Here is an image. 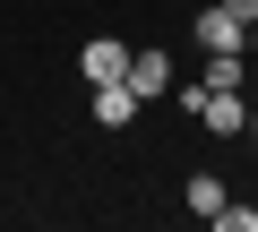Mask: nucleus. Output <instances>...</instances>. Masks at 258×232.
<instances>
[{"label":"nucleus","mask_w":258,"mask_h":232,"mask_svg":"<svg viewBox=\"0 0 258 232\" xmlns=\"http://www.w3.org/2000/svg\"><path fill=\"white\" fill-rule=\"evenodd\" d=\"M112 78H129V43L120 35H86L78 43V86H112Z\"/></svg>","instance_id":"obj_1"},{"label":"nucleus","mask_w":258,"mask_h":232,"mask_svg":"<svg viewBox=\"0 0 258 232\" xmlns=\"http://www.w3.org/2000/svg\"><path fill=\"white\" fill-rule=\"evenodd\" d=\"M129 95H138V103H155V95H172V52H129Z\"/></svg>","instance_id":"obj_2"},{"label":"nucleus","mask_w":258,"mask_h":232,"mask_svg":"<svg viewBox=\"0 0 258 232\" xmlns=\"http://www.w3.org/2000/svg\"><path fill=\"white\" fill-rule=\"evenodd\" d=\"M86 95H95V129H138V95H129V78L86 86Z\"/></svg>","instance_id":"obj_3"},{"label":"nucleus","mask_w":258,"mask_h":232,"mask_svg":"<svg viewBox=\"0 0 258 232\" xmlns=\"http://www.w3.org/2000/svg\"><path fill=\"white\" fill-rule=\"evenodd\" d=\"M198 43H207V52H241V18L207 0V9H198Z\"/></svg>","instance_id":"obj_4"},{"label":"nucleus","mask_w":258,"mask_h":232,"mask_svg":"<svg viewBox=\"0 0 258 232\" xmlns=\"http://www.w3.org/2000/svg\"><path fill=\"white\" fill-rule=\"evenodd\" d=\"M224 198H232V189H224L215 172H189V189H181V206H189L198 223H215V206H224Z\"/></svg>","instance_id":"obj_5"},{"label":"nucleus","mask_w":258,"mask_h":232,"mask_svg":"<svg viewBox=\"0 0 258 232\" xmlns=\"http://www.w3.org/2000/svg\"><path fill=\"white\" fill-rule=\"evenodd\" d=\"M215 232H258V206H232V198H224V206H215Z\"/></svg>","instance_id":"obj_6"},{"label":"nucleus","mask_w":258,"mask_h":232,"mask_svg":"<svg viewBox=\"0 0 258 232\" xmlns=\"http://www.w3.org/2000/svg\"><path fill=\"white\" fill-rule=\"evenodd\" d=\"M215 9H232V18H241V26H249V18H258V0H215Z\"/></svg>","instance_id":"obj_7"},{"label":"nucleus","mask_w":258,"mask_h":232,"mask_svg":"<svg viewBox=\"0 0 258 232\" xmlns=\"http://www.w3.org/2000/svg\"><path fill=\"white\" fill-rule=\"evenodd\" d=\"M241 52H249V60H258V18H249V26H241Z\"/></svg>","instance_id":"obj_8"},{"label":"nucleus","mask_w":258,"mask_h":232,"mask_svg":"<svg viewBox=\"0 0 258 232\" xmlns=\"http://www.w3.org/2000/svg\"><path fill=\"white\" fill-rule=\"evenodd\" d=\"M249 129H258V112H249Z\"/></svg>","instance_id":"obj_9"}]
</instances>
